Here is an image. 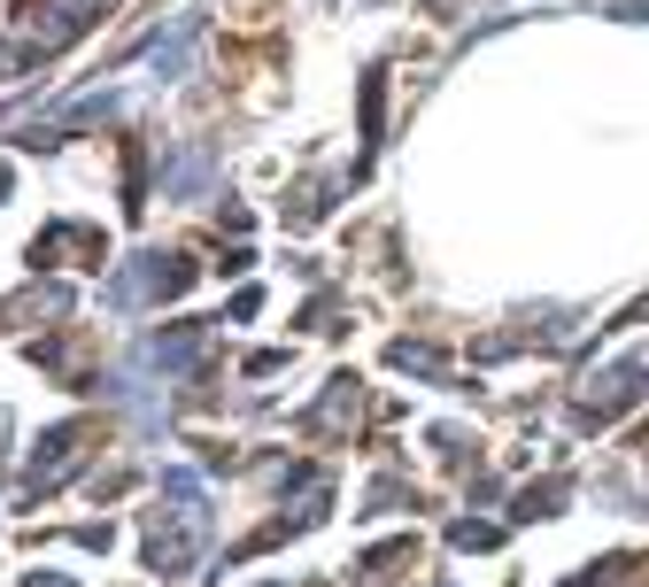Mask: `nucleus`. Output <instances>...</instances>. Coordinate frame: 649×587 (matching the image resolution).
Returning <instances> with one entry per match:
<instances>
[]
</instances>
